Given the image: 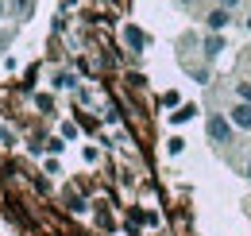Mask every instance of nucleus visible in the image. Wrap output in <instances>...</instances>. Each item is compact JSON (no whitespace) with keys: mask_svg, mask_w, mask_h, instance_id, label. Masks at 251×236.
Wrapping results in <instances>:
<instances>
[{"mask_svg":"<svg viewBox=\"0 0 251 236\" xmlns=\"http://www.w3.org/2000/svg\"><path fill=\"white\" fill-rule=\"evenodd\" d=\"M205 132H209V140H213V144H232V120L220 117V113H209Z\"/></svg>","mask_w":251,"mask_h":236,"instance_id":"f257e3e1","label":"nucleus"},{"mask_svg":"<svg viewBox=\"0 0 251 236\" xmlns=\"http://www.w3.org/2000/svg\"><path fill=\"white\" fill-rule=\"evenodd\" d=\"M228 120H232V128H240V132H251V105L236 101V105L228 109Z\"/></svg>","mask_w":251,"mask_h":236,"instance_id":"f03ea898","label":"nucleus"},{"mask_svg":"<svg viewBox=\"0 0 251 236\" xmlns=\"http://www.w3.org/2000/svg\"><path fill=\"white\" fill-rule=\"evenodd\" d=\"M205 24H209V31H224L228 24H232V12H228V8H213Z\"/></svg>","mask_w":251,"mask_h":236,"instance_id":"7ed1b4c3","label":"nucleus"},{"mask_svg":"<svg viewBox=\"0 0 251 236\" xmlns=\"http://www.w3.org/2000/svg\"><path fill=\"white\" fill-rule=\"evenodd\" d=\"M124 43L131 47V51H143V47H147V39H143V31L135 28V24H127V28H124Z\"/></svg>","mask_w":251,"mask_h":236,"instance_id":"20e7f679","label":"nucleus"},{"mask_svg":"<svg viewBox=\"0 0 251 236\" xmlns=\"http://www.w3.org/2000/svg\"><path fill=\"white\" fill-rule=\"evenodd\" d=\"M4 8L12 12V20H24L31 12V0H4Z\"/></svg>","mask_w":251,"mask_h":236,"instance_id":"39448f33","label":"nucleus"},{"mask_svg":"<svg viewBox=\"0 0 251 236\" xmlns=\"http://www.w3.org/2000/svg\"><path fill=\"white\" fill-rule=\"evenodd\" d=\"M220 51H224V39H220V31H213V35L205 39V55H209V59H217Z\"/></svg>","mask_w":251,"mask_h":236,"instance_id":"423d86ee","label":"nucleus"},{"mask_svg":"<svg viewBox=\"0 0 251 236\" xmlns=\"http://www.w3.org/2000/svg\"><path fill=\"white\" fill-rule=\"evenodd\" d=\"M236 101L251 105V82H236Z\"/></svg>","mask_w":251,"mask_h":236,"instance_id":"0eeeda50","label":"nucleus"},{"mask_svg":"<svg viewBox=\"0 0 251 236\" xmlns=\"http://www.w3.org/2000/svg\"><path fill=\"white\" fill-rule=\"evenodd\" d=\"M0 144H4V148H12V144H16V132H12V128H4V124H0Z\"/></svg>","mask_w":251,"mask_h":236,"instance_id":"6e6552de","label":"nucleus"},{"mask_svg":"<svg viewBox=\"0 0 251 236\" xmlns=\"http://www.w3.org/2000/svg\"><path fill=\"white\" fill-rule=\"evenodd\" d=\"M193 113H197V109H193V105H186L182 113H174V117H170V120H174V124H182V120H189V117H193Z\"/></svg>","mask_w":251,"mask_h":236,"instance_id":"1a4fd4ad","label":"nucleus"},{"mask_svg":"<svg viewBox=\"0 0 251 236\" xmlns=\"http://www.w3.org/2000/svg\"><path fill=\"white\" fill-rule=\"evenodd\" d=\"M182 148H186V140H182V136H174V140H170V155H178Z\"/></svg>","mask_w":251,"mask_h":236,"instance_id":"9d476101","label":"nucleus"},{"mask_svg":"<svg viewBox=\"0 0 251 236\" xmlns=\"http://www.w3.org/2000/svg\"><path fill=\"white\" fill-rule=\"evenodd\" d=\"M217 8H228V12H236V8H240V0H217Z\"/></svg>","mask_w":251,"mask_h":236,"instance_id":"9b49d317","label":"nucleus"},{"mask_svg":"<svg viewBox=\"0 0 251 236\" xmlns=\"http://www.w3.org/2000/svg\"><path fill=\"white\" fill-rule=\"evenodd\" d=\"M244 178L251 182V155H248V167H244Z\"/></svg>","mask_w":251,"mask_h":236,"instance_id":"f8f14e48","label":"nucleus"},{"mask_svg":"<svg viewBox=\"0 0 251 236\" xmlns=\"http://www.w3.org/2000/svg\"><path fill=\"white\" fill-rule=\"evenodd\" d=\"M4 16H8V8H4V0H0V20H4Z\"/></svg>","mask_w":251,"mask_h":236,"instance_id":"ddd939ff","label":"nucleus"},{"mask_svg":"<svg viewBox=\"0 0 251 236\" xmlns=\"http://www.w3.org/2000/svg\"><path fill=\"white\" fill-rule=\"evenodd\" d=\"M244 24H248V31H251V12H248V20H244Z\"/></svg>","mask_w":251,"mask_h":236,"instance_id":"4468645a","label":"nucleus"}]
</instances>
